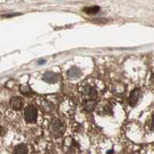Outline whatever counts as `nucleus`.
<instances>
[{"label":"nucleus","instance_id":"1","mask_svg":"<svg viewBox=\"0 0 154 154\" xmlns=\"http://www.w3.org/2000/svg\"><path fill=\"white\" fill-rule=\"evenodd\" d=\"M50 133L54 138H60L64 134L66 125L62 120L57 118H54L50 122Z\"/></svg>","mask_w":154,"mask_h":154},{"label":"nucleus","instance_id":"2","mask_svg":"<svg viewBox=\"0 0 154 154\" xmlns=\"http://www.w3.org/2000/svg\"><path fill=\"white\" fill-rule=\"evenodd\" d=\"M24 118L27 122L33 123L37 119V110L33 105H28L24 109Z\"/></svg>","mask_w":154,"mask_h":154},{"label":"nucleus","instance_id":"3","mask_svg":"<svg viewBox=\"0 0 154 154\" xmlns=\"http://www.w3.org/2000/svg\"><path fill=\"white\" fill-rule=\"evenodd\" d=\"M82 94L85 100H96V88L91 86H85L82 89Z\"/></svg>","mask_w":154,"mask_h":154},{"label":"nucleus","instance_id":"4","mask_svg":"<svg viewBox=\"0 0 154 154\" xmlns=\"http://www.w3.org/2000/svg\"><path fill=\"white\" fill-rule=\"evenodd\" d=\"M60 75L53 71H47L43 76V80L48 84H56L60 81Z\"/></svg>","mask_w":154,"mask_h":154},{"label":"nucleus","instance_id":"5","mask_svg":"<svg viewBox=\"0 0 154 154\" xmlns=\"http://www.w3.org/2000/svg\"><path fill=\"white\" fill-rule=\"evenodd\" d=\"M24 101L21 97L15 96L11 98L10 102H9V105L11 107L12 109L15 111H20L23 106Z\"/></svg>","mask_w":154,"mask_h":154},{"label":"nucleus","instance_id":"6","mask_svg":"<svg viewBox=\"0 0 154 154\" xmlns=\"http://www.w3.org/2000/svg\"><path fill=\"white\" fill-rule=\"evenodd\" d=\"M140 90L139 88L134 89L133 91L131 92L130 96H129V104L131 106L134 107L137 104L138 101L140 99Z\"/></svg>","mask_w":154,"mask_h":154},{"label":"nucleus","instance_id":"7","mask_svg":"<svg viewBox=\"0 0 154 154\" xmlns=\"http://www.w3.org/2000/svg\"><path fill=\"white\" fill-rule=\"evenodd\" d=\"M67 75L71 79H78L82 75V71L77 67H72L71 69H69L67 72Z\"/></svg>","mask_w":154,"mask_h":154},{"label":"nucleus","instance_id":"8","mask_svg":"<svg viewBox=\"0 0 154 154\" xmlns=\"http://www.w3.org/2000/svg\"><path fill=\"white\" fill-rule=\"evenodd\" d=\"M97 105L96 100H85L83 102V108L86 112H91L95 109Z\"/></svg>","mask_w":154,"mask_h":154},{"label":"nucleus","instance_id":"9","mask_svg":"<svg viewBox=\"0 0 154 154\" xmlns=\"http://www.w3.org/2000/svg\"><path fill=\"white\" fill-rule=\"evenodd\" d=\"M29 149L25 143H20L14 147L12 154H28Z\"/></svg>","mask_w":154,"mask_h":154},{"label":"nucleus","instance_id":"10","mask_svg":"<svg viewBox=\"0 0 154 154\" xmlns=\"http://www.w3.org/2000/svg\"><path fill=\"white\" fill-rule=\"evenodd\" d=\"M100 11V7L98 6H87L83 9V12L85 13L86 14L88 15H94L97 14Z\"/></svg>","mask_w":154,"mask_h":154},{"label":"nucleus","instance_id":"11","mask_svg":"<svg viewBox=\"0 0 154 154\" xmlns=\"http://www.w3.org/2000/svg\"><path fill=\"white\" fill-rule=\"evenodd\" d=\"M20 91H21V93L22 94H23L24 95H27V96H29V95H31V94H33L32 93H33V91H31L30 88L29 87L28 85H21L20 86Z\"/></svg>","mask_w":154,"mask_h":154},{"label":"nucleus","instance_id":"12","mask_svg":"<svg viewBox=\"0 0 154 154\" xmlns=\"http://www.w3.org/2000/svg\"><path fill=\"white\" fill-rule=\"evenodd\" d=\"M114 153V150L113 149H111V150H109L107 152V154H113Z\"/></svg>","mask_w":154,"mask_h":154},{"label":"nucleus","instance_id":"13","mask_svg":"<svg viewBox=\"0 0 154 154\" xmlns=\"http://www.w3.org/2000/svg\"><path fill=\"white\" fill-rule=\"evenodd\" d=\"M0 134H1V127H0Z\"/></svg>","mask_w":154,"mask_h":154}]
</instances>
